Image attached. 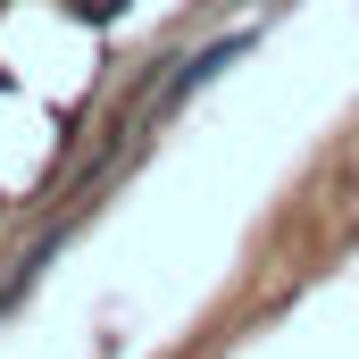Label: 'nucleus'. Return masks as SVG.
Returning a JSON list of instances; mask_svg holds the SVG:
<instances>
[{
	"mask_svg": "<svg viewBox=\"0 0 359 359\" xmlns=\"http://www.w3.org/2000/svg\"><path fill=\"white\" fill-rule=\"evenodd\" d=\"M0 84H8V76H0Z\"/></svg>",
	"mask_w": 359,
	"mask_h": 359,
	"instance_id": "obj_4",
	"label": "nucleus"
},
{
	"mask_svg": "<svg viewBox=\"0 0 359 359\" xmlns=\"http://www.w3.org/2000/svg\"><path fill=\"white\" fill-rule=\"evenodd\" d=\"M59 243H67V226H50V234H42V243H34V251H25V259H17V276H8V284H0V318H8V309H17V301H25V292H34V284H42V268H50V259H59Z\"/></svg>",
	"mask_w": 359,
	"mask_h": 359,
	"instance_id": "obj_2",
	"label": "nucleus"
},
{
	"mask_svg": "<svg viewBox=\"0 0 359 359\" xmlns=\"http://www.w3.org/2000/svg\"><path fill=\"white\" fill-rule=\"evenodd\" d=\"M67 8H76L84 25H117V17H126V0H67Z\"/></svg>",
	"mask_w": 359,
	"mask_h": 359,
	"instance_id": "obj_3",
	"label": "nucleus"
},
{
	"mask_svg": "<svg viewBox=\"0 0 359 359\" xmlns=\"http://www.w3.org/2000/svg\"><path fill=\"white\" fill-rule=\"evenodd\" d=\"M251 42H259V34H251V25H243V34H217V42H201V50H192V59H184L176 76H168V84H159V100H151V109H159V117H176L184 100H192V92H201V84H217V76H226V67H234V59H243V50H251Z\"/></svg>",
	"mask_w": 359,
	"mask_h": 359,
	"instance_id": "obj_1",
	"label": "nucleus"
}]
</instances>
